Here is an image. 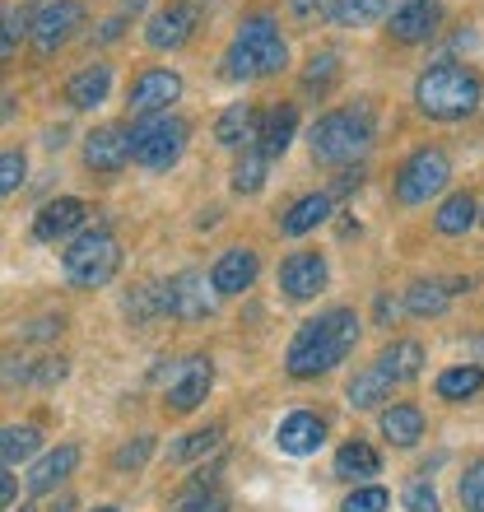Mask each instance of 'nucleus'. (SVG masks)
<instances>
[{
    "instance_id": "nucleus-37",
    "label": "nucleus",
    "mask_w": 484,
    "mask_h": 512,
    "mask_svg": "<svg viewBox=\"0 0 484 512\" xmlns=\"http://www.w3.org/2000/svg\"><path fill=\"white\" fill-rule=\"evenodd\" d=\"M159 312H168L163 284H140V289L126 294V317H131V322H149V317H159Z\"/></svg>"
},
{
    "instance_id": "nucleus-49",
    "label": "nucleus",
    "mask_w": 484,
    "mask_h": 512,
    "mask_svg": "<svg viewBox=\"0 0 484 512\" xmlns=\"http://www.w3.org/2000/svg\"><path fill=\"white\" fill-rule=\"evenodd\" d=\"M0 499H5V508H14V475H0Z\"/></svg>"
},
{
    "instance_id": "nucleus-6",
    "label": "nucleus",
    "mask_w": 484,
    "mask_h": 512,
    "mask_svg": "<svg viewBox=\"0 0 484 512\" xmlns=\"http://www.w3.org/2000/svg\"><path fill=\"white\" fill-rule=\"evenodd\" d=\"M187 122L182 117H173V112H159V117H140V122L131 126V154L140 168H154V173H163V168H173L177 159H182V149H187Z\"/></svg>"
},
{
    "instance_id": "nucleus-47",
    "label": "nucleus",
    "mask_w": 484,
    "mask_h": 512,
    "mask_svg": "<svg viewBox=\"0 0 484 512\" xmlns=\"http://www.w3.org/2000/svg\"><path fill=\"white\" fill-rule=\"evenodd\" d=\"M47 336H61V317H42V322H33V331H28V340H47Z\"/></svg>"
},
{
    "instance_id": "nucleus-27",
    "label": "nucleus",
    "mask_w": 484,
    "mask_h": 512,
    "mask_svg": "<svg viewBox=\"0 0 484 512\" xmlns=\"http://www.w3.org/2000/svg\"><path fill=\"white\" fill-rule=\"evenodd\" d=\"M377 471H382V457H377L363 438H354V443H345L336 452V475L340 480H368V475H377Z\"/></svg>"
},
{
    "instance_id": "nucleus-52",
    "label": "nucleus",
    "mask_w": 484,
    "mask_h": 512,
    "mask_svg": "<svg viewBox=\"0 0 484 512\" xmlns=\"http://www.w3.org/2000/svg\"><path fill=\"white\" fill-rule=\"evenodd\" d=\"M10 512H33V508H10Z\"/></svg>"
},
{
    "instance_id": "nucleus-13",
    "label": "nucleus",
    "mask_w": 484,
    "mask_h": 512,
    "mask_svg": "<svg viewBox=\"0 0 484 512\" xmlns=\"http://www.w3.org/2000/svg\"><path fill=\"white\" fill-rule=\"evenodd\" d=\"M182 98V75L177 70H145L131 84V112L135 117H159L168 112V103Z\"/></svg>"
},
{
    "instance_id": "nucleus-32",
    "label": "nucleus",
    "mask_w": 484,
    "mask_h": 512,
    "mask_svg": "<svg viewBox=\"0 0 484 512\" xmlns=\"http://www.w3.org/2000/svg\"><path fill=\"white\" fill-rule=\"evenodd\" d=\"M224 443V424H210V429H196V433H187L182 443H173L168 447V461H196V457H205V452H215V447Z\"/></svg>"
},
{
    "instance_id": "nucleus-42",
    "label": "nucleus",
    "mask_w": 484,
    "mask_h": 512,
    "mask_svg": "<svg viewBox=\"0 0 484 512\" xmlns=\"http://www.w3.org/2000/svg\"><path fill=\"white\" fill-rule=\"evenodd\" d=\"M28 33V14L24 10H5V42H0V56H5V61H10L14 56V47H19V38H24Z\"/></svg>"
},
{
    "instance_id": "nucleus-28",
    "label": "nucleus",
    "mask_w": 484,
    "mask_h": 512,
    "mask_svg": "<svg viewBox=\"0 0 484 512\" xmlns=\"http://www.w3.org/2000/svg\"><path fill=\"white\" fill-rule=\"evenodd\" d=\"M382 401H391V378L373 364V368H363L359 378L350 382V405L354 410H377Z\"/></svg>"
},
{
    "instance_id": "nucleus-1",
    "label": "nucleus",
    "mask_w": 484,
    "mask_h": 512,
    "mask_svg": "<svg viewBox=\"0 0 484 512\" xmlns=\"http://www.w3.org/2000/svg\"><path fill=\"white\" fill-rule=\"evenodd\" d=\"M359 340V317L350 308H331L322 317L298 326V336L289 340V354L284 364L294 378H317V373H331L336 364H345V354L354 350Z\"/></svg>"
},
{
    "instance_id": "nucleus-33",
    "label": "nucleus",
    "mask_w": 484,
    "mask_h": 512,
    "mask_svg": "<svg viewBox=\"0 0 484 512\" xmlns=\"http://www.w3.org/2000/svg\"><path fill=\"white\" fill-rule=\"evenodd\" d=\"M336 80H340V56L336 52H317L308 61V70H303V89H308V94H331V89H336Z\"/></svg>"
},
{
    "instance_id": "nucleus-43",
    "label": "nucleus",
    "mask_w": 484,
    "mask_h": 512,
    "mask_svg": "<svg viewBox=\"0 0 484 512\" xmlns=\"http://www.w3.org/2000/svg\"><path fill=\"white\" fill-rule=\"evenodd\" d=\"M405 508H410V512H443V508H438V494H433L429 480H415V485L405 489Z\"/></svg>"
},
{
    "instance_id": "nucleus-50",
    "label": "nucleus",
    "mask_w": 484,
    "mask_h": 512,
    "mask_svg": "<svg viewBox=\"0 0 484 512\" xmlns=\"http://www.w3.org/2000/svg\"><path fill=\"white\" fill-rule=\"evenodd\" d=\"M121 28H126V24H121V19H108V24H103V33H98V38H103V42H112V38H121Z\"/></svg>"
},
{
    "instance_id": "nucleus-55",
    "label": "nucleus",
    "mask_w": 484,
    "mask_h": 512,
    "mask_svg": "<svg viewBox=\"0 0 484 512\" xmlns=\"http://www.w3.org/2000/svg\"><path fill=\"white\" fill-rule=\"evenodd\" d=\"M480 224H484V210H480Z\"/></svg>"
},
{
    "instance_id": "nucleus-2",
    "label": "nucleus",
    "mask_w": 484,
    "mask_h": 512,
    "mask_svg": "<svg viewBox=\"0 0 484 512\" xmlns=\"http://www.w3.org/2000/svg\"><path fill=\"white\" fill-rule=\"evenodd\" d=\"M415 103L433 122H461L480 108V80L457 61H438L415 80Z\"/></svg>"
},
{
    "instance_id": "nucleus-18",
    "label": "nucleus",
    "mask_w": 484,
    "mask_h": 512,
    "mask_svg": "<svg viewBox=\"0 0 484 512\" xmlns=\"http://www.w3.org/2000/svg\"><path fill=\"white\" fill-rule=\"evenodd\" d=\"M275 443H280V452H289V457H312V452L326 443V424L317 415H308V410H294V415L280 424Z\"/></svg>"
},
{
    "instance_id": "nucleus-36",
    "label": "nucleus",
    "mask_w": 484,
    "mask_h": 512,
    "mask_svg": "<svg viewBox=\"0 0 484 512\" xmlns=\"http://www.w3.org/2000/svg\"><path fill=\"white\" fill-rule=\"evenodd\" d=\"M387 5L391 0H336V24H345V28H363V24H377L382 14H387Z\"/></svg>"
},
{
    "instance_id": "nucleus-17",
    "label": "nucleus",
    "mask_w": 484,
    "mask_h": 512,
    "mask_svg": "<svg viewBox=\"0 0 484 512\" xmlns=\"http://www.w3.org/2000/svg\"><path fill=\"white\" fill-rule=\"evenodd\" d=\"M256 270H261V261H256L252 247H229L210 270V289L215 294H242V289H252Z\"/></svg>"
},
{
    "instance_id": "nucleus-40",
    "label": "nucleus",
    "mask_w": 484,
    "mask_h": 512,
    "mask_svg": "<svg viewBox=\"0 0 484 512\" xmlns=\"http://www.w3.org/2000/svg\"><path fill=\"white\" fill-rule=\"evenodd\" d=\"M461 503L466 512H484V461H471L461 475Z\"/></svg>"
},
{
    "instance_id": "nucleus-29",
    "label": "nucleus",
    "mask_w": 484,
    "mask_h": 512,
    "mask_svg": "<svg viewBox=\"0 0 484 512\" xmlns=\"http://www.w3.org/2000/svg\"><path fill=\"white\" fill-rule=\"evenodd\" d=\"M480 219V205L466 196V191H457V196H447L443 210L433 215V224H438V233H447V238H457V233H466Z\"/></svg>"
},
{
    "instance_id": "nucleus-19",
    "label": "nucleus",
    "mask_w": 484,
    "mask_h": 512,
    "mask_svg": "<svg viewBox=\"0 0 484 512\" xmlns=\"http://www.w3.org/2000/svg\"><path fill=\"white\" fill-rule=\"evenodd\" d=\"M215 140L224 149H247L252 140H261V117H256L252 103H233L215 122Z\"/></svg>"
},
{
    "instance_id": "nucleus-23",
    "label": "nucleus",
    "mask_w": 484,
    "mask_h": 512,
    "mask_svg": "<svg viewBox=\"0 0 484 512\" xmlns=\"http://www.w3.org/2000/svg\"><path fill=\"white\" fill-rule=\"evenodd\" d=\"M108 89H112V70L108 66H84L75 80L66 84V103L70 108H98L103 98H108Z\"/></svg>"
},
{
    "instance_id": "nucleus-21",
    "label": "nucleus",
    "mask_w": 484,
    "mask_h": 512,
    "mask_svg": "<svg viewBox=\"0 0 484 512\" xmlns=\"http://www.w3.org/2000/svg\"><path fill=\"white\" fill-rule=\"evenodd\" d=\"M75 466H80V447H70V443L56 447V452H47V457L28 471V489H33V494H52Z\"/></svg>"
},
{
    "instance_id": "nucleus-8",
    "label": "nucleus",
    "mask_w": 484,
    "mask_h": 512,
    "mask_svg": "<svg viewBox=\"0 0 484 512\" xmlns=\"http://www.w3.org/2000/svg\"><path fill=\"white\" fill-rule=\"evenodd\" d=\"M84 24V5L80 0H38L33 14H28V38H33V52L52 56L56 47H66L70 33Z\"/></svg>"
},
{
    "instance_id": "nucleus-11",
    "label": "nucleus",
    "mask_w": 484,
    "mask_h": 512,
    "mask_svg": "<svg viewBox=\"0 0 484 512\" xmlns=\"http://www.w3.org/2000/svg\"><path fill=\"white\" fill-rule=\"evenodd\" d=\"M163 303H168V317H182V322H201L215 312V298L205 289V275L196 270H182L177 280L163 284Z\"/></svg>"
},
{
    "instance_id": "nucleus-22",
    "label": "nucleus",
    "mask_w": 484,
    "mask_h": 512,
    "mask_svg": "<svg viewBox=\"0 0 484 512\" xmlns=\"http://www.w3.org/2000/svg\"><path fill=\"white\" fill-rule=\"evenodd\" d=\"M326 215H331V196H326V191L303 196V201H294L289 205V215L280 219V233L284 238H303V233H312L317 224H326Z\"/></svg>"
},
{
    "instance_id": "nucleus-56",
    "label": "nucleus",
    "mask_w": 484,
    "mask_h": 512,
    "mask_svg": "<svg viewBox=\"0 0 484 512\" xmlns=\"http://www.w3.org/2000/svg\"><path fill=\"white\" fill-rule=\"evenodd\" d=\"M131 5H140V0H131Z\"/></svg>"
},
{
    "instance_id": "nucleus-34",
    "label": "nucleus",
    "mask_w": 484,
    "mask_h": 512,
    "mask_svg": "<svg viewBox=\"0 0 484 512\" xmlns=\"http://www.w3.org/2000/svg\"><path fill=\"white\" fill-rule=\"evenodd\" d=\"M168 512H229V499H224L215 485H196V480H191V485L173 499Z\"/></svg>"
},
{
    "instance_id": "nucleus-45",
    "label": "nucleus",
    "mask_w": 484,
    "mask_h": 512,
    "mask_svg": "<svg viewBox=\"0 0 484 512\" xmlns=\"http://www.w3.org/2000/svg\"><path fill=\"white\" fill-rule=\"evenodd\" d=\"M336 14V0H294V19L312 24V19H331Z\"/></svg>"
},
{
    "instance_id": "nucleus-3",
    "label": "nucleus",
    "mask_w": 484,
    "mask_h": 512,
    "mask_svg": "<svg viewBox=\"0 0 484 512\" xmlns=\"http://www.w3.org/2000/svg\"><path fill=\"white\" fill-rule=\"evenodd\" d=\"M312 159L326 168H350L373 145V112L368 108H336L312 126Z\"/></svg>"
},
{
    "instance_id": "nucleus-51",
    "label": "nucleus",
    "mask_w": 484,
    "mask_h": 512,
    "mask_svg": "<svg viewBox=\"0 0 484 512\" xmlns=\"http://www.w3.org/2000/svg\"><path fill=\"white\" fill-rule=\"evenodd\" d=\"M70 508H75V503H70V499H61V503H52V512H70Z\"/></svg>"
},
{
    "instance_id": "nucleus-7",
    "label": "nucleus",
    "mask_w": 484,
    "mask_h": 512,
    "mask_svg": "<svg viewBox=\"0 0 484 512\" xmlns=\"http://www.w3.org/2000/svg\"><path fill=\"white\" fill-rule=\"evenodd\" d=\"M447 177H452V159H447L443 149H415L401 163V173H396V201L424 205L429 196H438L447 187Z\"/></svg>"
},
{
    "instance_id": "nucleus-46",
    "label": "nucleus",
    "mask_w": 484,
    "mask_h": 512,
    "mask_svg": "<svg viewBox=\"0 0 484 512\" xmlns=\"http://www.w3.org/2000/svg\"><path fill=\"white\" fill-rule=\"evenodd\" d=\"M359 182H363L359 163H354V168H340V177L331 182V191H326V196H350V191H359Z\"/></svg>"
},
{
    "instance_id": "nucleus-26",
    "label": "nucleus",
    "mask_w": 484,
    "mask_h": 512,
    "mask_svg": "<svg viewBox=\"0 0 484 512\" xmlns=\"http://www.w3.org/2000/svg\"><path fill=\"white\" fill-rule=\"evenodd\" d=\"M452 294H457V280L452 284H438V280H415L410 289H405V308L415 312V317H438V312H447V303H452Z\"/></svg>"
},
{
    "instance_id": "nucleus-4",
    "label": "nucleus",
    "mask_w": 484,
    "mask_h": 512,
    "mask_svg": "<svg viewBox=\"0 0 484 512\" xmlns=\"http://www.w3.org/2000/svg\"><path fill=\"white\" fill-rule=\"evenodd\" d=\"M224 66H229V80H261V75H280V70L289 66V47H284L275 19H266V14L247 19V24L238 28V38H233L229 56H224Z\"/></svg>"
},
{
    "instance_id": "nucleus-20",
    "label": "nucleus",
    "mask_w": 484,
    "mask_h": 512,
    "mask_svg": "<svg viewBox=\"0 0 484 512\" xmlns=\"http://www.w3.org/2000/svg\"><path fill=\"white\" fill-rule=\"evenodd\" d=\"M298 131V108L294 103H280V108H270L266 117H261V140H256V149L266 154V159H280L284 149H289V140H294Z\"/></svg>"
},
{
    "instance_id": "nucleus-35",
    "label": "nucleus",
    "mask_w": 484,
    "mask_h": 512,
    "mask_svg": "<svg viewBox=\"0 0 484 512\" xmlns=\"http://www.w3.org/2000/svg\"><path fill=\"white\" fill-rule=\"evenodd\" d=\"M266 163L270 159L261 149H247L238 159V168H233V191H238V196H256V191L266 187Z\"/></svg>"
},
{
    "instance_id": "nucleus-25",
    "label": "nucleus",
    "mask_w": 484,
    "mask_h": 512,
    "mask_svg": "<svg viewBox=\"0 0 484 512\" xmlns=\"http://www.w3.org/2000/svg\"><path fill=\"white\" fill-rule=\"evenodd\" d=\"M382 438H391L396 447H415L424 438L419 405H391V410H382Z\"/></svg>"
},
{
    "instance_id": "nucleus-12",
    "label": "nucleus",
    "mask_w": 484,
    "mask_h": 512,
    "mask_svg": "<svg viewBox=\"0 0 484 512\" xmlns=\"http://www.w3.org/2000/svg\"><path fill=\"white\" fill-rule=\"evenodd\" d=\"M131 131L126 126H98V131L84 135V163L94 173H121L131 163Z\"/></svg>"
},
{
    "instance_id": "nucleus-44",
    "label": "nucleus",
    "mask_w": 484,
    "mask_h": 512,
    "mask_svg": "<svg viewBox=\"0 0 484 512\" xmlns=\"http://www.w3.org/2000/svg\"><path fill=\"white\" fill-rule=\"evenodd\" d=\"M61 378H66V359H38V364H33V373H28V382H33V387H56Z\"/></svg>"
},
{
    "instance_id": "nucleus-10",
    "label": "nucleus",
    "mask_w": 484,
    "mask_h": 512,
    "mask_svg": "<svg viewBox=\"0 0 484 512\" xmlns=\"http://www.w3.org/2000/svg\"><path fill=\"white\" fill-rule=\"evenodd\" d=\"M210 382H215V368H210V359H182L173 373V382H168V410L173 415H191L196 405L210 396Z\"/></svg>"
},
{
    "instance_id": "nucleus-15",
    "label": "nucleus",
    "mask_w": 484,
    "mask_h": 512,
    "mask_svg": "<svg viewBox=\"0 0 484 512\" xmlns=\"http://www.w3.org/2000/svg\"><path fill=\"white\" fill-rule=\"evenodd\" d=\"M89 219V205L75 201V196H61V201H47L33 219V238L38 243H56V238H70L75 229H84Z\"/></svg>"
},
{
    "instance_id": "nucleus-31",
    "label": "nucleus",
    "mask_w": 484,
    "mask_h": 512,
    "mask_svg": "<svg viewBox=\"0 0 484 512\" xmlns=\"http://www.w3.org/2000/svg\"><path fill=\"white\" fill-rule=\"evenodd\" d=\"M38 443H42V433L33 429V424H10V429H5V438H0V457H5V471L33 457V452H38Z\"/></svg>"
},
{
    "instance_id": "nucleus-38",
    "label": "nucleus",
    "mask_w": 484,
    "mask_h": 512,
    "mask_svg": "<svg viewBox=\"0 0 484 512\" xmlns=\"http://www.w3.org/2000/svg\"><path fill=\"white\" fill-rule=\"evenodd\" d=\"M387 508H391V494L387 489H377V485L354 489L350 499L340 503V512H387Z\"/></svg>"
},
{
    "instance_id": "nucleus-53",
    "label": "nucleus",
    "mask_w": 484,
    "mask_h": 512,
    "mask_svg": "<svg viewBox=\"0 0 484 512\" xmlns=\"http://www.w3.org/2000/svg\"><path fill=\"white\" fill-rule=\"evenodd\" d=\"M94 512H117V508H94Z\"/></svg>"
},
{
    "instance_id": "nucleus-16",
    "label": "nucleus",
    "mask_w": 484,
    "mask_h": 512,
    "mask_svg": "<svg viewBox=\"0 0 484 512\" xmlns=\"http://www.w3.org/2000/svg\"><path fill=\"white\" fill-rule=\"evenodd\" d=\"M280 289L289 298H317L326 289V261L317 252H294L289 261L280 266Z\"/></svg>"
},
{
    "instance_id": "nucleus-54",
    "label": "nucleus",
    "mask_w": 484,
    "mask_h": 512,
    "mask_svg": "<svg viewBox=\"0 0 484 512\" xmlns=\"http://www.w3.org/2000/svg\"><path fill=\"white\" fill-rule=\"evenodd\" d=\"M480 354H484V340H480Z\"/></svg>"
},
{
    "instance_id": "nucleus-41",
    "label": "nucleus",
    "mask_w": 484,
    "mask_h": 512,
    "mask_svg": "<svg viewBox=\"0 0 484 512\" xmlns=\"http://www.w3.org/2000/svg\"><path fill=\"white\" fill-rule=\"evenodd\" d=\"M24 154H19V149H5V154H0V191H5V196H14V191L24 187Z\"/></svg>"
},
{
    "instance_id": "nucleus-14",
    "label": "nucleus",
    "mask_w": 484,
    "mask_h": 512,
    "mask_svg": "<svg viewBox=\"0 0 484 512\" xmlns=\"http://www.w3.org/2000/svg\"><path fill=\"white\" fill-rule=\"evenodd\" d=\"M443 24V5L438 0H401L391 10V38L396 42H429Z\"/></svg>"
},
{
    "instance_id": "nucleus-30",
    "label": "nucleus",
    "mask_w": 484,
    "mask_h": 512,
    "mask_svg": "<svg viewBox=\"0 0 484 512\" xmlns=\"http://www.w3.org/2000/svg\"><path fill=\"white\" fill-rule=\"evenodd\" d=\"M480 387H484V368H475V364L438 373V396H443V401H471Z\"/></svg>"
},
{
    "instance_id": "nucleus-9",
    "label": "nucleus",
    "mask_w": 484,
    "mask_h": 512,
    "mask_svg": "<svg viewBox=\"0 0 484 512\" xmlns=\"http://www.w3.org/2000/svg\"><path fill=\"white\" fill-rule=\"evenodd\" d=\"M196 19H201L196 0H173L168 10H159L154 19H149L145 42L154 47V52H177V47H187V42H191V33H196Z\"/></svg>"
},
{
    "instance_id": "nucleus-48",
    "label": "nucleus",
    "mask_w": 484,
    "mask_h": 512,
    "mask_svg": "<svg viewBox=\"0 0 484 512\" xmlns=\"http://www.w3.org/2000/svg\"><path fill=\"white\" fill-rule=\"evenodd\" d=\"M396 312H401V303H396V298H387V294L377 298V322H382V326L396 322Z\"/></svg>"
},
{
    "instance_id": "nucleus-24",
    "label": "nucleus",
    "mask_w": 484,
    "mask_h": 512,
    "mask_svg": "<svg viewBox=\"0 0 484 512\" xmlns=\"http://www.w3.org/2000/svg\"><path fill=\"white\" fill-rule=\"evenodd\" d=\"M377 368L391 378V387H396V382L419 378V368H424V350H419V340H396V345H387V350L377 354Z\"/></svg>"
},
{
    "instance_id": "nucleus-5",
    "label": "nucleus",
    "mask_w": 484,
    "mask_h": 512,
    "mask_svg": "<svg viewBox=\"0 0 484 512\" xmlns=\"http://www.w3.org/2000/svg\"><path fill=\"white\" fill-rule=\"evenodd\" d=\"M61 261H66V280L75 289H103L121 270V247L108 229H89L66 247Z\"/></svg>"
},
{
    "instance_id": "nucleus-39",
    "label": "nucleus",
    "mask_w": 484,
    "mask_h": 512,
    "mask_svg": "<svg viewBox=\"0 0 484 512\" xmlns=\"http://www.w3.org/2000/svg\"><path fill=\"white\" fill-rule=\"evenodd\" d=\"M149 452H154V438H145V433H140V438H135V443H126V447H117V457H112V471H140V466H145L149 461Z\"/></svg>"
}]
</instances>
